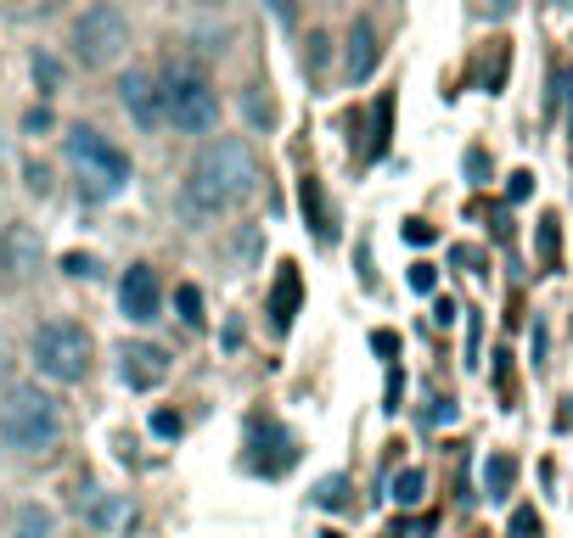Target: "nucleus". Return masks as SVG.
<instances>
[{"label":"nucleus","instance_id":"obj_1","mask_svg":"<svg viewBox=\"0 0 573 538\" xmlns=\"http://www.w3.org/2000/svg\"><path fill=\"white\" fill-rule=\"evenodd\" d=\"M259 157L248 141H236V135H219L197 152L192 163V179H186V208L197 219H219L231 208H242L254 192H259Z\"/></svg>","mask_w":573,"mask_h":538},{"label":"nucleus","instance_id":"obj_2","mask_svg":"<svg viewBox=\"0 0 573 538\" xmlns=\"http://www.w3.org/2000/svg\"><path fill=\"white\" fill-rule=\"evenodd\" d=\"M0 443L12 455H51L62 443V404L45 387H12L0 399Z\"/></svg>","mask_w":573,"mask_h":538},{"label":"nucleus","instance_id":"obj_3","mask_svg":"<svg viewBox=\"0 0 573 538\" xmlns=\"http://www.w3.org/2000/svg\"><path fill=\"white\" fill-rule=\"evenodd\" d=\"M62 152H68V163H73V174H79V186H85V197L108 203V197H119V192L130 186V157H124L102 130H85V124L68 130Z\"/></svg>","mask_w":573,"mask_h":538},{"label":"nucleus","instance_id":"obj_4","mask_svg":"<svg viewBox=\"0 0 573 538\" xmlns=\"http://www.w3.org/2000/svg\"><path fill=\"white\" fill-rule=\"evenodd\" d=\"M163 124H175L181 135H208L219 130V96H214V84L186 68V62H170V73H163Z\"/></svg>","mask_w":573,"mask_h":538},{"label":"nucleus","instance_id":"obj_5","mask_svg":"<svg viewBox=\"0 0 573 538\" xmlns=\"http://www.w3.org/2000/svg\"><path fill=\"white\" fill-rule=\"evenodd\" d=\"M34 365H40V376H51L62 387L85 382L91 376V331L79 320H45L34 331Z\"/></svg>","mask_w":573,"mask_h":538},{"label":"nucleus","instance_id":"obj_6","mask_svg":"<svg viewBox=\"0 0 573 538\" xmlns=\"http://www.w3.org/2000/svg\"><path fill=\"white\" fill-rule=\"evenodd\" d=\"M73 51L85 68H113L124 51H130V23L119 7H108V0H96V7L73 23Z\"/></svg>","mask_w":573,"mask_h":538},{"label":"nucleus","instance_id":"obj_7","mask_svg":"<svg viewBox=\"0 0 573 538\" xmlns=\"http://www.w3.org/2000/svg\"><path fill=\"white\" fill-rule=\"evenodd\" d=\"M119 376H124L130 393H152V387L170 382V353L152 348V342H124L119 348Z\"/></svg>","mask_w":573,"mask_h":538},{"label":"nucleus","instance_id":"obj_8","mask_svg":"<svg viewBox=\"0 0 573 538\" xmlns=\"http://www.w3.org/2000/svg\"><path fill=\"white\" fill-rule=\"evenodd\" d=\"M119 309H124L135 325H152V320L163 314V281H157L152 263H135L130 276L119 281Z\"/></svg>","mask_w":573,"mask_h":538},{"label":"nucleus","instance_id":"obj_9","mask_svg":"<svg viewBox=\"0 0 573 538\" xmlns=\"http://www.w3.org/2000/svg\"><path fill=\"white\" fill-rule=\"evenodd\" d=\"M45 263V241L34 225H7V236H0V269H7L12 281H34Z\"/></svg>","mask_w":573,"mask_h":538},{"label":"nucleus","instance_id":"obj_10","mask_svg":"<svg viewBox=\"0 0 573 538\" xmlns=\"http://www.w3.org/2000/svg\"><path fill=\"white\" fill-rule=\"evenodd\" d=\"M119 102H124V113H130L146 135L163 124V90H157V79H152L146 68H130V73L119 79Z\"/></svg>","mask_w":573,"mask_h":538},{"label":"nucleus","instance_id":"obj_11","mask_svg":"<svg viewBox=\"0 0 573 538\" xmlns=\"http://www.w3.org/2000/svg\"><path fill=\"white\" fill-rule=\"evenodd\" d=\"M79 516H85L91 527H102V532H119V527L135 521V505H130L124 494H102V488H91V499L79 494Z\"/></svg>","mask_w":573,"mask_h":538},{"label":"nucleus","instance_id":"obj_12","mask_svg":"<svg viewBox=\"0 0 573 538\" xmlns=\"http://www.w3.org/2000/svg\"><path fill=\"white\" fill-rule=\"evenodd\" d=\"M298 303H304L298 263H282V269H276V287H270V325H276V331H287V325H293V314H298Z\"/></svg>","mask_w":573,"mask_h":538},{"label":"nucleus","instance_id":"obj_13","mask_svg":"<svg viewBox=\"0 0 573 538\" xmlns=\"http://www.w3.org/2000/svg\"><path fill=\"white\" fill-rule=\"evenodd\" d=\"M344 68H349V79H371V68H377V29H371L366 18L349 29V56H344Z\"/></svg>","mask_w":573,"mask_h":538},{"label":"nucleus","instance_id":"obj_14","mask_svg":"<svg viewBox=\"0 0 573 538\" xmlns=\"http://www.w3.org/2000/svg\"><path fill=\"white\" fill-rule=\"evenodd\" d=\"M12 538H57V510L23 505V510L12 516Z\"/></svg>","mask_w":573,"mask_h":538},{"label":"nucleus","instance_id":"obj_15","mask_svg":"<svg viewBox=\"0 0 573 538\" xmlns=\"http://www.w3.org/2000/svg\"><path fill=\"white\" fill-rule=\"evenodd\" d=\"M512 483H518V461H512V455H489V466H483V494H489V499H507Z\"/></svg>","mask_w":573,"mask_h":538},{"label":"nucleus","instance_id":"obj_16","mask_svg":"<svg viewBox=\"0 0 573 538\" xmlns=\"http://www.w3.org/2000/svg\"><path fill=\"white\" fill-rule=\"evenodd\" d=\"M562 263V225H556V214H545L540 219V269H556Z\"/></svg>","mask_w":573,"mask_h":538},{"label":"nucleus","instance_id":"obj_17","mask_svg":"<svg viewBox=\"0 0 573 538\" xmlns=\"http://www.w3.org/2000/svg\"><path fill=\"white\" fill-rule=\"evenodd\" d=\"M315 505L320 510H344L349 505V477H320L315 483Z\"/></svg>","mask_w":573,"mask_h":538},{"label":"nucleus","instance_id":"obj_18","mask_svg":"<svg viewBox=\"0 0 573 538\" xmlns=\"http://www.w3.org/2000/svg\"><path fill=\"white\" fill-rule=\"evenodd\" d=\"M422 494H428V472H399V483H393V499L399 505H422Z\"/></svg>","mask_w":573,"mask_h":538},{"label":"nucleus","instance_id":"obj_19","mask_svg":"<svg viewBox=\"0 0 573 538\" xmlns=\"http://www.w3.org/2000/svg\"><path fill=\"white\" fill-rule=\"evenodd\" d=\"M304 214H315V230H320V236H332V219H326V203H320L315 179H304Z\"/></svg>","mask_w":573,"mask_h":538},{"label":"nucleus","instance_id":"obj_20","mask_svg":"<svg viewBox=\"0 0 573 538\" xmlns=\"http://www.w3.org/2000/svg\"><path fill=\"white\" fill-rule=\"evenodd\" d=\"M175 303H181V320L197 331V325H203V292H197V287H181V292H175Z\"/></svg>","mask_w":573,"mask_h":538},{"label":"nucleus","instance_id":"obj_21","mask_svg":"<svg viewBox=\"0 0 573 538\" xmlns=\"http://www.w3.org/2000/svg\"><path fill=\"white\" fill-rule=\"evenodd\" d=\"M512 538H540V510H534V505H518V510H512Z\"/></svg>","mask_w":573,"mask_h":538},{"label":"nucleus","instance_id":"obj_22","mask_svg":"<svg viewBox=\"0 0 573 538\" xmlns=\"http://www.w3.org/2000/svg\"><path fill=\"white\" fill-rule=\"evenodd\" d=\"M62 269H68V276H79V281H91V276H96V258H91V252H68Z\"/></svg>","mask_w":573,"mask_h":538},{"label":"nucleus","instance_id":"obj_23","mask_svg":"<svg viewBox=\"0 0 573 538\" xmlns=\"http://www.w3.org/2000/svg\"><path fill=\"white\" fill-rule=\"evenodd\" d=\"M34 79H40L45 90H57V84H62V68H57V56H45V51H40V56H34Z\"/></svg>","mask_w":573,"mask_h":538},{"label":"nucleus","instance_id":"obj_24","mask_svg":"<svg viewBox=\"0 0 573 538\" xmlns=\"http://www.w3.org/2000/svg\"><path fill=\"white\" fill-rule=\"evenodd\" d=\"M450 258H456L461 269H472V276H483V263H489V258H483V247H467V241H461V247H456Z\"/></svg>","mask_w":573,"mask_h":538},{"label":"nucleus","instance_id":"obj_25","mask_svg":"<svg viewBox=\"0 0 573 538\" xmlns=\"http://www.w3.org/2000/svg\"><path fill=\"white\" fill-rule=\"evenodd\" d=\"M529 192H534V174H529V168H518V174L507 179V197H512V203H523Z\"/></svg>","mask_w":573,"mask_h":538},{"label":"nucleus","instance_id":"obj_26","mask_svg":"<svg viewBox=\"0 0 573 538\" xmlns=\"http://www.w3.org/2000/svg\"><path fill=\"white\" fill-rule=\"evenodd\" d=\"M411 287H417V292H433V287H439V269H433V263H411Z\"/></svg>","mask_w":573,"mask_h":538},{"label":"nucleus","instance_id":"obj_27","mask_svg":"<svg viewBox=\"0 0 573 538\" xmlns=\"http://www.w3.org/2000/svg\"><path fill=\"white\" fill-rule=\"evenodd\" d=\"M152 432H157V437H181V415H175V410H157V415H152Z\"/></svg>","mask_w":573,"mask_h":538},{"label":"nucleus","instance_id":"obj_28","mask_svg":"<svg viewBox=\"0 0 573 538\" xmlns=\"http://www.w3.org/2000/svg\"><path fill=\"white\" fill-rule=\"evenodd\" d=\"M388 113H393V102L382 96V102H377V135H371V152H382V146H388Z\"/></svg>","mask_w":573,"mask_h":538},{"label":"nucleus","instance_id":"obj_29","mask_svg":"<svg viewBox=\"0 0 573 538\" xmlns=\"http://www.w3.org/2000/svg\"><path fill=\"white\" fill-rule=\"evenodd\" d=\"M405 241H411V247H428V241H433V225H428V219H405Z\"/></svg>","mask_w":573,"mask_h":538},{"label":"nucleus","instance_id":"obj_30","mask_svg":"<svg viewBox=\"0 0 573 538\" xmlns=\"http://www.w3.org/2000/svg\"><path fill=\"white\" fill-rule=\"evenodd\" d=\"M0 393H12V342L0 337Z\"/></svg>","mask_w":573,"mask_h":538},{"label":"nucleus","instance_id":"obj_31","mask_svg":"<svg viewBox=\"0 0 573 538\" xmlns=\"http://www.w3.org/2000/svg\"><path fill=\"white\" fill-rule=\"evenodd\" d=\"M23 130H29V135H45V130H51V107H34V113L23 118Z\"/></svg>","mask_w":573,"mask_h":538},{"label":"nucleus","instance_id":"obj_32","mask_svg":"<svg viewBox=\"0 0 573 538\" xmlns=\"http://www.w3.org/2000/svg\"><path fill=\"white\" fill-rule=\"evenodd\" d=\"M29 192H40V197L51 192V174H45V163H29Z\"/></svg>","mask_w":573,"mask_h":538},{"label":"nucleus","instance_id":"obj_33","mask_svg":"<svg viewBox=\"0 0 573 538\" xmlns=\"http://www.w3.org/2000/svg\"><path fill=\"white\" fill-rule=\"evenodd\" d=\"M371 348H377L382 359H393V353H399V337H393V331H377V337H371Z\"/></svg>","mask_w":573,"mask_h":538},{"label":"nucleus","instance_id":"obj_34","mask_svg":"<svg viewBox=\"0 0 573 538\" xmlns=\"http://www.w3.org/2000/svg\"><path fill=\"white\" fill-rule=\"evenodd\" d=\"M562 84H567V90H562V96H567V130H573V68L562 73Z\"/></svg>","mask_w":573,"mask_h":538},{"label":"nucleus","instance_id":"obj_35","mask_svg":"<svg viewBox=\"0 0 573 538\" xmlns=\"http://www.w3.org/2000/svg\"><path fill=\"white\" fill-rule=\"evenodd\" d=\"M276 18H282V23L293 18V0H276Z\"/></svg>","mask_w":573,"mask_h":538},{"label":"nucleus","instance_id":"obj_36","mask_svg":"<svg viewBox=\"0 0 573 538\" xmlns=\"http://www.w3.org/2000/svg\"><path fill=\"white\" fill-rule=\"evenodd\" d=\"M320 538H344V532H338V527H326V532H320Z\"/></svg>","mask_w":573,"mask_h":538},{"label":"nucleus","instance_id":"obj_37","mask_svg":"<svg viewBox=\"0 0 573 538\" xmlns=\"http://www.w3.org/2000/svg\"><path fill=\"white\" fill-rule=\"evenodd\" d=\"M192 7H214V0H192Z\"/></svg>","mask_w":573,"mask_h":538},{"label":"nucleus","instance_id":"obj_38","mask_svg":"<svg viewBox=\"0 0 573 538\" xmlns=\"http://www.w3.org/2000/svg\"><path fill=\"white\" fill-rule=\"evenodd\" d=\"M556 7H567V0H556Z\"/></svg>","mask_w":573,"mask_h":538}]
</instances>
